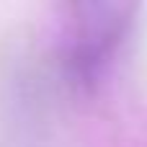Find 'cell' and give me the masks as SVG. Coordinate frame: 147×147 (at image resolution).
I'll use <instances>...</instances> for the list:
<instances>
[{"instance_id":"6da1fadb","label":"cell","mask_w":147,"mask_h":147,"mask_svg":"<svg viewBox=\"0 0 147 147\" xmlns=\"http://www.w3.org/2000/svg\"><path fill=\"white\" fill-rule=\"evenodd\" d=\"M132 28V10L127 8H103L88 18H80L78 34L62 49L59 70L67 85L75 90H93L114 67V59L127 41Z\"/></svg>"}]
</instances>
